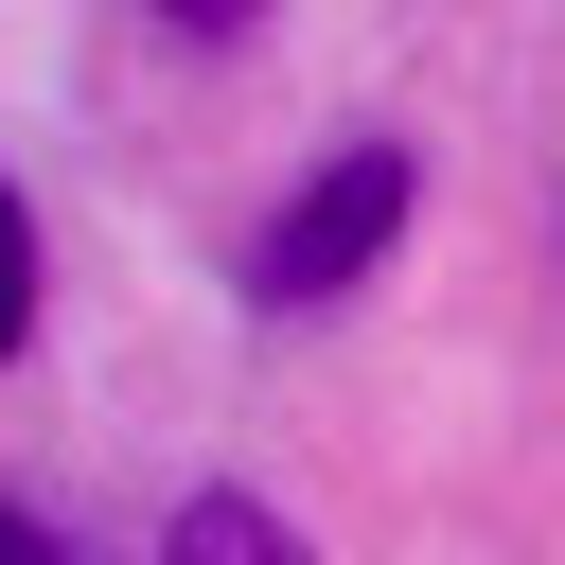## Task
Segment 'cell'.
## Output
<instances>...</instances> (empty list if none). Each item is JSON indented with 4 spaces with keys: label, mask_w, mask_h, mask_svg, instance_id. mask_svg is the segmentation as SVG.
<instances>
[{
    "label": "cell",
    "mask_w": 565,
    "mask_h": 565,
    "mask_svg": "<svg viewBox=\"0 0 565 565\" xmlns=\"http://www.w3.org/2000/svg\"><path fill=\"white\" fill-rule=\"evenodd\" d=\"M424 212V159L406 141H335L282 212H265V247H247V300L265 318H318V300H353L371 265H388V230Z\"/></svg>",
    "instance_id": "obj_1"
},
{
    "label": "cell",
    "mask_w": 565,
    "mask_h": 565,
    "mask_svg": "<svg viewBox=\"0 0 565 565\" xmlns=\"http://www.w3.org/2000/svg\"><path fill=\"white\" fill-rule=\"evenodd\" d=\"M159 565H318V547H300L265 494H194V512L159 530Z\"/></svg>",
    "instance_id": "obj_2"
},
{
    "label": "cell",
    "mask_w": 565,
    "mask_h": 565,
    "mask_svg": "<svg viewBox=\"0 0 565 565\" xmlns=\"http://www.w3.org/2000/svg\"><path fill=\"white\" fill-rule=\"evenodd\" d=\"M18 335H35V212L0 194V353H18Z\"/></svg>",
    "instance_id": "obj_3"
},
{
    "label": "cell",
    "mask_w": 565,
    "mask_h": 565,
    "mask_svg": "<svg viewBox=\"0 0 565 565\" xmlns=\"http://www.w3.org/2000/svg\"><path fill=\"white\" fill-rule=\"evenodd\" d=\"M159 18H177V35H247L265 0H159Z\"/></svg>",
    "instance_id": "obj_4"
},
{
    "label": "cell",
    "mask_w": 565,
    "mask_h": 565,
    "mask_svg": "<svg viewBox=\"0 0 565 565\" xmlns=\"http://www.w3.org/2000/svg\"><path fill=\"white\" fill-rule=\"evenodd\" d=\"M0 565H53V530H35V512H18V494H0Z\"/></svg>",
    "instance_id": "obj_5"
}]
</instances>
